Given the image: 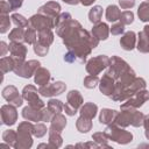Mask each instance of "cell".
I'll use <instances>...</instances> for the list:
<instances>
[{"instance_id":"5b68a950","label":"cell","mask_w":149,"mask_h":149,"mask_svg":"<svg viewBox=\"0 0 149 149\" xmlns=\"http://www.w3.org/2000/svg\"><path fill=\"white\" fill-rule=\"evenodd\" d=\"M108 27L105 24V23H99L98 26L94 27L93 29V33L95 34V36H98V38H106L107 37V34H108Z\"/></svg>"},{"instance_id":"4fadbf2b","label":"cell","mask_w":149,"mask_h":149,"mask_svg":"<svg viewBox=\"0 0 149 149\" xmlns=\"http://www.w3.org/2000/svg\"><path fill=\"white\" fill-rule=\"evenodd\" d=\"M119 2L123 8H128V7L134 6V0H119Z\"/></svg>"},{"instance_id":"6da1fadb","label":"cell","mask_w":149,"mask_h":149,"mask_svg":"<svg viewBox=\"0 0 149 149\" xmlns=\"http://www.w3.org/2000/svg\"><path fill=\"white\" fill-rule=\"evenodd\" d=\"M108 64V58L105 56H99L97 58H93L87 64V71L92 74H95L100 72L106 65Z\"/></svg>"},{"instance_id":"9c48e42d","label":"cell","mask_w":149,"mask_h":149,"mask_svg":"<svg viewBox=\"0 0 149 149\" xmlns=\"http://www.w3.org/2000/svg\"><path fill=\"white\" fill-rule=\"evenodd\" d=\"M48 79H49V72L44 69H41L38 76L36 74V83H38L40 85H43L44 83L48 81Z\"/></svg>"},{"instance_id":"8fae6325","label":"cell","mask_w":149,"mask_h":149,"mask_svg":"<svg viewBox=\"0 0 149 149\" xmlns=\"http://www.w3.org/2000/svg\"><path fill=\"white\" fill-rule=\"evenodd\" d=\"M120 19H122L123 23H130V22H133V13L132 12H123L121 14Z\"/></svg>"},{"instance_id":"277c9868","label":"cell","mask_w":149,"mask_h":149,"mask_svg":"<svg viewBox=\"0 0 149 149\" xmlns=\"http://www.w3.org/2000/svg\"><path fill=\"white\" fill-rule=\"evenodd\" d=\"M121 16L120 10L118 9L116 6H108L107 12H106V17L108 21H115Z\"/></svg>"},{"instance_id":"30bf717a","label":"cell","mask_w":149,"mask_h":149,"mask_svg":"<svg viewBox=\"0 0 149 149\" xmlns=\"http://www.w3.org/2000/svg\"><path fill=\"white\" fill-rule=\"evenodd\" d=\"M113 114H114V111H109V109H105V111H102V113H101V116H100V122L102 123H106V122H108V120H111V118L113 116Z\"/></svg>"},{"instance_id":"7c38bea8","label":"cell","mask_w":149,"mask_h":149,"mask_svg":"<svg viewBox=\"0 0 149 149\" xmlns=\"http://www.w3.org/2000/svg\"><path fill=\"white\" fill-rule=\"evenodd\" d=\"M97 81H98L97 77L90 76V77H86V79H85V81H84V83H85V86H86V87L91 88V87H94V86H95Z\"/></svg>"},{"instance_id":"52a82bcc","label":"cell","mask_w":149,"mask_h":149,"mask_svg":"<svg viewBox=\"0 0 149 149\" xmlns=\"http://www.w3.org/2000/svg\"><path fill=\"white\" fill-rule=\"evenodd\" d=\"M139 16L142 21H149V3L143 2L139 8Z\"/></svg>"},{"instance_id":"3957f363","label":"cell","mask_w":149,"mask_h":149,"mask_svg":"<svg viewBox=\"0 0 149 149\" xmlns=\"http://www.w3.org/2000/svg\"><path fill=\"white\" fill-rule=\"evenodd\" d=\"M134 44H135V34L133 31H129L127 33L122 40H121V45L123 49L126 50H132L134 48Z\"/></svg>"},{"instance_id":"5bb4252c","label":"cell","mask_w":149,"mask_h":149,"mask_svg":"<svg viewBox=\"0 0 149 149\" xmlns=\"http://www.w3.org/2000/svg\"><path fill=\"white\" fill-rule=\"evenodd\" d=\"M122 30H123V26H122V24H115V26L112 28V33L115 34V35L122 33Z\"/></svg>"},{"instance_id":"7a4b0ae2","label":"cell","mask_w":149,"mask_h":149,"mask_svg":"<svg viewBox=\"0 0 149 149\" xmlns=\"http://www.w3.org/2000/svg\"><path fill=\"white\" fill-rule=\"evenodd\" d=\"M69 102L66 106H65V109L68 112V114L72 115L73 113H76L74 111L77 109V107L80 105L81 102V98L79 95V92L78 91H71L70 94H69Z\"/></svg>"},{"instance_id":"ba28073f","label":"cell","mask_w":149,"mask_h":149,"mask_svg":"<svg viewBox=\"0 0 149 149\" xmlns=\"http://www.w3.org/2000/svg\"><path fill=\"white\" fill-rule=\"evenodd\" d=\"M101 14H102L101 7L95 6V7H93L92 10L90 12V20H91L92 22H98V21L100 20V17H101Z\"/></svg>"},{"instance_id":"8992f818","label":"cell","mask_w":149,"mask_h":149,"mask_svg":"<svg viewBox=\"0 0 149 149\" xmlns=\"http://www.w3.org/2000/svg\"><path fill=\"white\" fill-rule=\"evenodd\" d=\"M95 111H97V106L95 105H93V104H87V105H85L84 107H83V109H81V114H83V116H88V119H91V118H93L94 115H95Z\"/></svg>"}]
</instances>
